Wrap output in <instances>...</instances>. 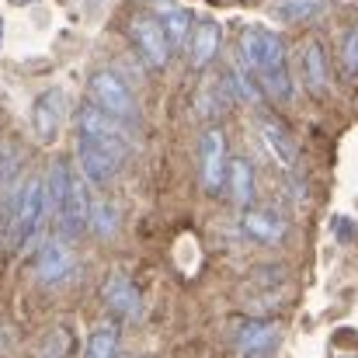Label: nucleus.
<instances>
[{
    "instance_id": "1",
    "label": "nucleus",
    "mask_w": 358,
    "mask_h": 358,
    "mask_svg": "<svg viewBox=\"0 0 358 358\" xmlns=\"http://www.w3.org/2000/svg\"><path fill=\"white\" fill-rule=\"evenodd\" d=\"M240 63L257 80L261 94L275 105L292 101V73H289V52L278 31L264 24H247L240 35Z\"/></svg>"
},
{
    "instance_id": "2",
    "label": "nucleus",
    "mask_w": 358,
    "mask_h": 358,
    "mask_svg": "<svg viewBox=\"0 0 358 358\" xmlns=\"http://www.w3.org/2000/svg\"><path fill=\"white\" fill-rule=\"evenodd\" d=\"M49 216V195H45V181L38 178H24L10 188V195L3 199V209H0V230L10 237L14 247H24L31 243L35 234L42 230Z\"/></svg>"
},
{
    "instance_id": "3",
    "label": "nucleus",
    "mask_w": 358,
    "mask_h": 358,
    "mask_svg": "<svg viewBox=\"0 0 358 358\" xmlns=\"http://www.w3.org/2000/svg\"><path fill=\"white\" fill-rule=\"evenodd\" d=\"M87 91H91V105H98L105 115H112L115 122H122L129 132L139 125V101L136 94L129 91V84L122 80L119 73L112 70H94L91 80H87Z\"/></svg>"
},
{
    "instance_id": "4",
    "label": "nucleus",
    "mask_w": 358,
    "mask_h": 358,
    "mask_svg": "<svg viewBox=\"0 0 358 358\" xmlns=\"http://www.w3.org/2000/svg\"><path fill=\"white\" fill-rule=\"evenodd\" d=\"M77 139H87V143L108 150L112 157H119L122 164H125V157H129V150H132L129 129H125L122 122H115L112 115H105V112H101L98 105H91V101L77 112Z\"/></svg>"
},
{
    "instance_id": "5",
    "label": "nucleus",
    "mask_w": 358,
    "mask_h": 358,
    "mask_svg": "<svg viewBox=\"0 0 358 358\" xmlns=\"http://www.w3.org/2000/svg\"><path fill=\"white\" fill-rule=\"evenodd\" d=\"M227 174H230V150H227V132L220 125L206 129L199 139V185L206 195H223L227 192Z\"/></svg>"
},
{
    "instance_id": "6",
    "label": "nucleus",
    "mask_w": 358,
    "mask_h": 358,
    "mask_svg": "<svg viewBox=\"0 0 358 358\" xmlns=\"http://www.w3.org/2000/svg\"><path fill=\"white\" fill-rule=\"evenodd\" d=\"M31 275L38 285H63L77 275V254H73V243L66 237H49L38 250H35V264H31Z\"/></svg>"
},
{
    "instance_id": "7",
    "label": "nucleus",
    "mask_w": 358,
    "mask_h": 358,
    "mask_svg": "<svg viewBox=\"0 0 358 358\" xmlns=\"http://www.w3.org/2000/svg\"><path fill=\"white\" fill-rule=\"evenodd\" d=\"M282 345V324L268 317H247L234 327L237 358H275Z\"/></svg>"
},
{
    "instance_id": "8",
    "label": "nucleus",
    "mask_w": 358,
    "mask_h": 358,
    "mask_svg": "<svg viewBox=\"0 0 358 358\" xmlns=\"http://www.w3.org/2000/svg\"><path fill=\"white\" fill-rule=\"evenodd\" d=\"M129 38H132L139 59L150 70H164L174 56V49H171V42H167V35H164V28L153 14H132L129 17Z\"/></svg>"
},
{
    "instance_id": "9",
    "label": "nucleus",
    "mask_w": 358,
    "mask_h": 358,
    "mask_svg": "<svg viewBox=\"0 0 358 358\" xmlns=\"http://www.w3.org/2000/svg\"><path fill=\"white\" fill-rule=\"evenodd\" d=\"M122 171V160L112 157L108 150L87 143V139H77V174L91 185V188H108Z\"/></svg>"
},
{
    "instance_id": "10",
    "label": "nucleus",
    "mask_w": 358,
    "mask_h": 358,
    "mask_svg": "<svg viewBox=\"0 0 358 358\" xmlns=\"http://www.w3.org/2000/svg\"><path fill=\"white\" fill-rule=\"evenodd\" d=\"M66 105H70V98H66L63 87H49V91H42L35 98V105H31V132H35L38 143H52L56 139L59 125L66 119Z\"/></svg>"
},
{
    "instance_id": "11",
    "label": "nucleus",
    "mask_w": 358,
    "mask_h": 358,
    "mask_svg": "<svg viewBox=\"0 0 358 358\" xmlns=\"http://www.w3.org/2000/svg\"><path fill=\"white\" fill-rule=\"evenodd\" d=\"M240 234L261 247H275L282 240L289 237V223L282 213L275 209H264V206H254L247 213H240Z\"/></svg>"
},
{
    "instance_id": "12",
    "label": "nucleus",
    "mask_w": 358,
    "mask_h": 358,
    "mask_svg": "<svg viewBox=\"0 0 358 358\" xmlns=\"http://www.w3.org/2000/svg\"><path fill=\"white\" fill-rule=\"evenodd\" d=\"M150 3H153V17L160 21V28H164L174 56L185 52L192 45V31H195V21H192L188 7H181L178 0H150Z\"/></svg>"
},
{
    "instance_id": "13",
    "label": "nucleus",
    "mask_w": 358,
    "mask_h": 358,
    "mask_svg": "<svg viewBox=\"0 0 358 358\" xmlns=\"http://www.w3.org/2000/svg\"><path fill=\"white\" fill-rule=\"evenodd\" d=\"M101 299L108 306V313H115L119 320H139L143 313V296L136 289V282L122 271H112L101 285Z\"/></svg>"
},
{
    "instance_id": "14",
    "label": "nucleus",
    "mask_w": 358,
    "mask_h": 358,
    "mask_svg": "<svg viewBox=\"0 0 358 358\" xmlns=\"http://www.w3.org/2000/svg\"><path fill=\"white\" fill-rule=\"evenodd\" d=\"M299 77H303V87L313 94V98H324L331 91V66H327V52L317 38H306L299 45Z\"/></svg>"
},
{
    "instance_id": "15",
    "label": "nucleus",
    "mask_w": 358,
    "mask_h": 358,
    "mask_svg": "<svg viewBox=\"0 0 358 358\" xmlns=\"http://www.w3.org/2000/svg\"><path fill=\"white\" fill-rule=\"evenodd\" d=\"M257 136H261L264 150L275 157V164H278V167H285V171H292V167H296V160H299V146H296L292 132H289L282 122H275L271 115L257 119Z\"/></svg>"
},
{
    "instance_id": "16",
    "label": "nucleus",
    "mask_w": 358,
    "mask_h": 358,
    "mask_svg": "<svg viewBox=\"0 0 358 358\" xmlns=\"http://www.w3.org/2000/svg\"><path fill=\"white\" fill-rule=\"evenodd\" d=\"M220 45H223V28L220 21L213 17H202L192 31V45H188V59L195 70H206L216 56H220Z\"/></svg>"
},
{
    "instance_id": "17",
    "label": "nucleus",
    "mask_w": 358,
    "mask_h": 358,
    "mask_svg": "<svg viewBox=\"0 0 358 358\" xmlns=\"http://www.w3.org/2000/svg\"><path fill=\"white\" fill-rule=\"evenodd\" d=\"M227 195H230V202L237 206L240 213L254 209V199H257V178H254V167H250L247 157H234V160H230Z\"/></svg>"
},
{
    "instance_id": "18",
    "label": "nucleus",
    "mask_w": 358,
    "mask_h": 358,
    "mask_svg": "<svg viewBox=\"0 0 358 358\" xmlns=\"http://www.w3.org/2000/svg\"><path fill=\"white\" fill-rule=\"evenodd\" d=\"M324 10V0H271V14L285 24H299L310 21Z\"/></svg>"
},
{
    "instance_id": "19",
    "label": "nucleus",
    "mask_w": 358,
    "mask_h": 358,
    "mask_svg": "<svg viewBox=\"0 0 358 358\" xmlns=\"http://www.w3.org/2000/svg\"><path fill=\"white\" fill-rule=\"evenodd\" d=\"M119 327L115 324H101L91 331L87 345H84V358H119Z\"/></svg>"
},
{
    "instance_id": "20",
    "label": "nucleus",
    "mask_w": 358,
    "mask_h": 358,
    "mask_svg": "<svg viewBox=\"0 0 358 358\" xmlns=\"http://www.w3.org/2000/svg\"><path fill=\"white\" fill-rule=\"evenodd\" d=\"M91 230L98 237H112L119 230V209L112 202H94V209H91Z\"/></svg>"
},
{
    "instance_id": "21",
    "label": "nucleus",
    "mask_w": 358,
    "mask_h": 358,
    "mask_svg": "<svg viewBox=\"0 0 358 358\" xmlns=\"http://www.w3.org/2000/svg\"><path fill=\"white\" fill-rule=\"evenodd\" d=\"M341 70L348 80H358V24L345 28L341 35Z\"/></svg>"
},
{
    "instance_id": "22",
    "label": "nucleus",
    "mask_w": 358,
    "mask_h": 358,
    "mask_svg": "<svg viewBox=\"0 0 358 358\" xmlns=\"http://www.w3.org/2000/svg\"><path fill=\"white\" fill-rule=\"evenodd\" d=\"M17 171H21V150L14 143H0V192Z\"/></svg>"
},
{
    "instance_id": "23",
    "label": "nucleus",
    "mask_w": 358,
    "mask_h": 358,
    "mask_svg": "<svg viewBox=\"0 0 358 358\" xmlns=\"http://www.w3.org/2000/svg\"><path fill=\"white\" fill-rule=\"evenodd\" d=\"M14 7H24V3H35V0H10Z\"/></svg>"
},
{
    "instance_id": "24",
    "label": "nucleus",
    "mask_w": 358,
    "mask_h": 358,
    "mask_svg": "<svg viewBox=\"0 0 358 358\" xmlns=\"http://www.w3.org/2000/svg\"><path fill=\"white\" fill-rule=\"evenodd\" d=\"M0 42H3V17H0Z\"/></svg>"
}]
</instances>
